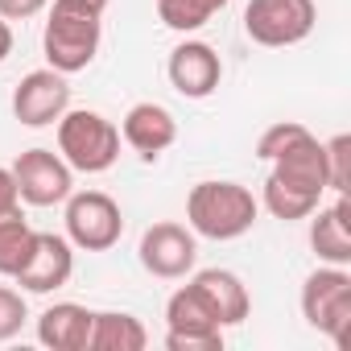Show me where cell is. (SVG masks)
<instances>
[{
	"mask_svg": "<svg viewBox=\"0 0 351 351\" xmlns=\"http://www.w3.org/2000/svg\"><path fill=\"white\" fill-rule=\"evenodd\" d=\"M99 17L104 13L75 5V0H54L46 34H42V50L58 75H75V71L91 66V58L99 50Z\"/></svg>",
	"mask_w": 351,
	"mask_h": 351,
	"instance_id": "6da1fadb",
	"label": "cell"
},
{
	"mask_svg": "<svg viewBox=\"0 0 351 351\" xmlns=\"http://www.w3.org/2000/svg\"><path fill=\"white\" fill-rule=\"evenodd\" d=\"M186 219L207 240H236L256 223V199L240 182H199L186 199Z\"/></svg>",
	"mask_w": 351,
	"mask_h": 351,
	"instance_id": "7a4b0ae2",
	"label": "cell"
},
{
	"mask_svg": "<svg viewBox=\"0 0 351 351\" xmlns=\"http://www.w3.org/2000/svg\"><path fill=\"white\" fill-rule=\"evenodd\" d=\"M58 153L79 173H104L120 157V128L99 112H62L58 116Z\"/></svg>",
	"mask_w": 351,
	"mask_h": 351,
	"instance_id": "3957f363",
	"label": "cell"
},
{
	"mask_svg": "<svg viewBox=\"0 0 351 351\" xmlns=\"http://www.w3.org/2000/svg\"><path fill=\"white\" fill-rule=\"evenodd\" d=\"M302 314L314 330H322L330 343H347L351 330V273L343 265H326L306 277L302 285Z\"/></svg>",
	"mask_w": 351,
	"mask_h": 351,
	"instance_id": "277c9868",
	"label": "cell"
},
{
	"mask_svg": "<svg viewBox=\"0 0 351 351\" xmlns=\"http://www.w3.org/2000/svg\"><path fill=\"white\" fill-rule=\"evenodd\" d=\"M318 21L314 0H248L244 29L256 46H298Z\"/></svg>",
	"mask_w": 351,
	"mask_h": 351,
	"instance_id": "5b68a950",
	"label": "cell"
},
{
	"mask_svg": "<svg viewBox=\"0 0 351 351\" xmlns=\"http://www.w3.org/2000/svg\"><path fill=\"white\" fill-rule=\"evenodd\" d=\"M66 236L83 252H108L124 236V215L112 195L104 191H83L66 195Z\"/></svg>",
	"mask_w": 351,
	"mask_h": 351,
	"instance_id": "8992f818",
	"label": "cell"
},
{
	"mask_svg": "<svg viewBox=\"0 0 351 351\" xmlns=\"http://www.w3.org/2000/svg\"><path fill=\"white\" fill-rule=\"evenodd\" d=\"M269 178H277L281 186L289 191H302L310 199H322V191H330V173H326V145L302 128L277 157H273V173Z\"/></svg>",
	"mask_w": 351,
	"mask_h": 351,
	"instance_id": "52a82bcc",
	"label": "cell"
},
{
	"mask_svg": "<svg viewBox=\"0 0 351 351\" xmlns=\"http://www.w3.org/2000/svg\"><path fill=\"white\" fill-rule=\"evenodd\" d=\"M71 165L50 153V149H25L17 161H13V178H17V195L34 207H54V203H66V195L75 191V178H71Z\"/></svg>",
	"mask_w": 351,
	"mask_h": 351,
	"instance_id": "ba28073f",
	"label": "cell"
},
{
	"mask_svg": "<svg viewBox=\"0 0 351 351\" xmlns=\"http://www.w3.org/2000/svg\"><path fill=\"white\" fill-rule=\"evenodd\" d=\"M195 261H199V244H195V232H186L182 223H153L141 236V265L161 281L186 277Z\"/></svg>",
	"mask_w": 351,
	"mask_h": 351,
	"instance_id": "9c48e42d",
	"label": "cell"
},
{
	"mask_svg": "<svg viewBox=\"0 0 351 351\" xmlns=\"http://www.w3.org/2000/svg\"><path fill=\"white\" fill-rule=\"evenodd\" d=\"M66 108H71V87H66V75H58L54 66L50 71H29L13 91V116L25 128H46Z\"/></svg>",
	"mask_w": 351,
	"mask_h": 351,
	"instance_id": "30bf717a",
	"label": "cell"
},
{
	"mask_svg": "<svg viewBox=\"0 0 351 351\" xmlns=\"http://www.w3.org/2000/svg\"><path fill=\"white\" fill-rule=\"evenodd\" d=\"M75 273V252H71V240L54 236V232H38L34 240V256L25 261V269L17 273V285L29 289V293H54L71 281Z\"/></svg>",
	"mask_w": 351,
	"mask_h": 351,
	"instance_id": "8fae6325",
	"label": "cell"
},
{
	"mask_svg": "<svg viewBox=\"0 0 351 351\" xmlns=\"http://www.w3.org/2000/svg\"><path fill=\"white\" fill-rule=\"evenodd\" d=\"M165 71H169L173 91L186 95V99H207L219 87V79H223V62H219V54L207 42H182L169 54Z\"/></svg>",
	"mask_w": 351,
	"mask_h": 351,
	"instance_id": "7c38bea8",
	"label": "cell"
},
{
	"mask_svg": "<svg viewBox=\"0 0 351 351\" xmlns=\"http://www.w3.org/2000/svg\"><path fill=\"white\" fill-rule=\"evenodd\" d=\"M120 136L141 153V157H157V153H165L173 141H178V120H173L161 104H136V108H128V116H124V124H120Z\"/></svg>",
	"mask_w": 351,
	"mask_h": 351,
	"instance_id": "4fadbf2b",
	"label": "cell"
},
{
	"mask_svg": "<svg viewBox=\"0 0 351 351\" xmlns=\"http://www.w3.org/2000/svg\"><path fill=\"white\" fill-rule=\"evenodd\" d=\"M91 310L79 302H58L38 318V339L54 351H87L91 339Z\"/></svg>",
	"mask_w": 351,
	"mask_h": 351,
	"instance_id": "5bb4252c",
	"label": "cell"
},
{
	"mask_svg": "<svg viewBox=\"0 0 351 351\" xmlns=\"http://www.w3.org/2000/svg\"><path fill=\"white\" fill-rule=\"evenodd\" d=\"M195 285H199V293L211 302L219 326H236V322L248 318L252 302H248V289H244V281H240L236 273H228V269H203V273L195 277Z\"/></svg>",
	"mask_w": 351,
	"mask_h": 351,
	"instance_id": "9a60e30c",
	"label": "cell"
},
{
	"mask_svg": "<svg viewBox=\"0 0 351 351\" xmlns=\"http://www.w3.org/2000/svg\"><path fill=\"white\" fill-rule=\"evenodd\" d=\"M165 322H169L173 335H223V326H219L211 302L199 293L195 281L182 285L178 293H169V302H165Z\"/></svg>",
	"mask_w": 351,
	"mask_h": 351,
	"instance_id": "2e32d148",
	"label": "cell"
},
{
	"mask_svg": "<svg viewBox=\"0 0 351 351\" xmlns=\"http://www.w3.org/2000/svg\"><path fill=\"white\" fill-rule=\"evenodd\" d=\"M310 248L326 265H351V228H347V199L339 195L335 207L318 211L310 223Z\"/></svg>",
	"mask_w": 351,
	"mask_h": 351,
	"instance_id": "e0dca14e",
	"label": "cell"
},
{
	"mask_svg": "<svg viewBox=\"0 0 351 351\" xmlns=\"http://www.w3.org/2000/svg\"><path fill=\"white\" fill-rule=\"evenodd\" d=\"M149 343L141 318L132 314H120V310H104L91 318V339H87V351H141Z\"/></svg>",
	"mask_w": 351,
	"mask_h": 351,
	"instance_id": "ac0fdd59",
	"label": "cell"
},
{
	"mask_svg": "<svg viewBox=\"0 0 351 351\" xmlns=\"http://www.w3.org/2000/svg\"><path fill=\"white\" fill-rule=\"evenodd\" d=\"M34 240L38 232L21 215L0 219V277H17L25 269V261L34 256Z\"/></svg>",
	"mask_w": 351,
	"mask_h": 351,
	"instance_id": "d6986e66",
	"label": "cell"
},
{
	"mask_svg": "<svg viewBox=\"0 0 351 351\" xmlns=\"http://www.w3.org/2000/svg\"><path fill=\"white\" fill-rule=\"evenodd\" d=\"M228 5V0H157V17L169 25V29H178V34H195L203 29L219 9Z\"/></svg>",
	"mask_w": 351,
	"mask_h": 351,
	"instance_id": "ffe728a7",
	"label": "cell"
},
{
	"mask_svg": "<svg viewBox=\"0 0 351 351\" xmlns=\"http://www.w3.org/2000/svg\"><path fill=\"white\" fill-rule=\"evenodd\" d=\"M265 207H269L277 219L293 223V219L314 215V211H318V199H310V195H302V191H289V186H281L277 178H269V182H265Z\"/></svg>",
	"mask_w": 351,
	"mask_h": 351,
	"instance_id": "44dd1931",
	"label": "cell"
},
{
	"mask_svg": "<svg viewBox=\"0 0 351 351\" xmlns=\"http://www.w3.org/2000/svg\"><path fill=\"white\" fill-rule=\"evenodd\" d=\"M326 173H330V191H347L351 182V136L339 132L330 145H326Z\"/></svg>",
	"mask_w": 351,
	"mask_h": 351,
	"instance_id": "7402d4cb",
	"label": "cell"
},
{
	"mask_svg": "<svg viewBox=\"0 0 351 351\" xmlns=\"http://www.w3.org/2000/svg\"><path fill=\"white\" fill-rule=\"evenodd\" d=\"M25 318H29L25 298H21L17 289H9V285H0V343L13 339V335H21Z\"/></svg>",
	"mask_w": 351,
	"mask_h": 351,
	"instance_id": "603a6c76",
	"label": "cell"
},
{
	"mask_svg": "<svg viewBox=\"0 0 351 351\" xmlns=\"http://www.w3.org/2000/svg\"><path fill=\"white\" fill-rule=\"evenodd\" d=\"M306 124H298V120H281V124H273V128H265L261 132V141H256V157H265V161H273L298 132H302Z\"/></svg>",
	"mask_w": 351,
	"mask_h": 351,
	"instance_id": "cb8c5ba5",
	"label": "cell"
},
{
	"mask_svg": "<svg viewBox=\"0 0 351 351\" xmlns=\"http://www.w3.org/2000/svg\"><path fill=\"white\" fill-rule=\"evenodd\" d=\"M165 347L169 351H219L223 347V335H165Z\"/></svg>",
	"mask_w": 351,
	"mask_h": 351,
	"instance_id": "d4e9b609",
	"label": "cell"
},
{
	"mask_svg": "<svg viewBox=\"0 0 351 351\" xmlns=\"http://www.w3.org/2000/svg\"><path fill=\"white\" fill-rule=\"evenodd\" d=\"M9 215H21V195H17L13 169L0 165V219H9Z\"/></svg>",
	"mask_w": 351,
	"mask_h": 351,
	"instance_id": "484cf974",
	"label": "cell"
},
{
	"mask_svg": "<svg viewBox=\"0 0 351 351\" xmlns=\"http://www.w3.org/2000/svg\"><path fill=\"white\" fill-rule=\"evenodd\" d=\"M46 5H50V0H0V17H5V21H29Z\"/></svg>",
	"mask_w": 351,
	"mask_h": 351,
	"instance_id": "4316f807",
	"label": "cell"
},
{
	"mask_svg": "<svg viewBox=\"0 0 351 351\" xmlns=\"http://www.w3.org/2000/svg\"><path fill=\"white\" fill-rule=\"evenodd\" d=\"M13 54V29H9V21L0 17V62H5Z\"/></svg>",
	"mask_w": 351,
	"mask_h": 351,
	"instance_id": "83f0119b",
	"label": "cell"
},
{
	"mask_svg": "<svg viewBox=\"0 0 351 351\" xmlns=\"http://www.w3.org/2000/svg\"><path fill=\"white\" fill-rule=\"evenodd\" d=\"M75 5H87V9H95V13H104V9H108V0H75Z\"/></svg>",
	"mask_w": 351,
	"mask_h": 351,
	"instance_id": "f1b7e54d",
	"label": "cell"
}]
</instances>
